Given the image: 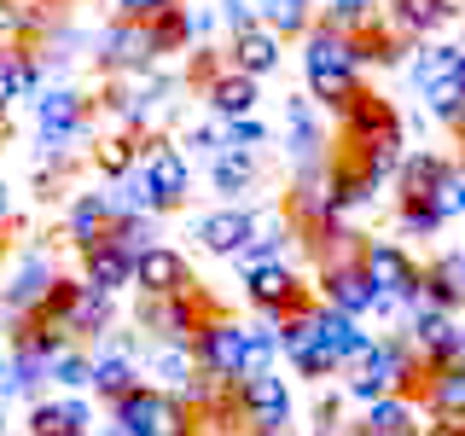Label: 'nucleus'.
Instances as JSON below:
<instances>
[{"label":"nucleus","mask_w":465,"mask_h":436,"mask_svg":"<svg viewBox=\"0 0 465 436\" xmlns=\"http://www.w3.org/2000/svg\"><path fill=\"white\" fill-rule=\"evenodd\" d=\"M338 145H349V152L367 164L378 181H390V174L401 169V116L396 105H390L384 94H372V87H361L355 99H349V111L338 116Z\"/></svg>","instance_id":"obj_1"},{"label":"nucleus","mask_w":465,"mask_h":436,"mask_svg":"<svg viewBox=\"0 0 465 436\" xmlns=\"http://www.w3.org/2000/svg\"><path fill=\"white\" fill-rule=\"evenodd\" d=\"M302 76H309V99L326 105L331 116L349 111V99L361 94V58H355V41L338 35L326 24H309L302 35Z\"/></svg>","instance_id":"obj_2"},{"label":"nucleus","mask_w":465,"mask_h":436,"mask_svg":"<svg viewBox=\"0 0 465 436\" xmlns=\"http://www.w3.org/2000/svg\"><path fill=\"white\" fill-rule=\"evenodd\" d=\"M419 384H425V361L413 355V343L407 338H372L367 361H361L355 372H349V396L361 401H384V396H419Z\"/></svg>","instance_id":"obj_3"},{"label":"nucleus","mask_w":465,"mask_h":436,"mask_svg":"<svg viewBox=\"0 0 465 436\" xmlns=\"http://www.w3.org/2000/svg\"><path fill=\"white\" fill-rule=\"evenodd\" d=\"M413 82H419L425 111L436 123L460 128V116H465V41H430V47H419Z\"/></svg>","instance_id":"obj_4"},{"label":"nucleus","mask_w":465,"mask_h":436,"mask_svg":"<svg viewBox=\"0 0 465 436\" xmlns=\"http://www.w3.org/2000/svg\"><path fill=\"white\" fill-rule=\"evenodd\" d=\"M361 244H367V239H349L343 251H331L326 262H314L320 302H326V309H338V314H349V320L378 314V285L367 280V268H361Z\"/></svg>","instance_id":"obj_5"},{"label":"nucleus","mask_w":465,"mask_h":436,"mask_svg":"<svg viewBox=\"0 0 465 436\" xmlns=\"http://www.w3.org/2000/svg\"><path fill=\"white\" fill-rule=\"evenodd\" d=\"M111 419L134 436H198V413L174 390H157V384H140L134 396H123L111 407Z\"/></svg>","instance_id":"obj_6"},{"label":"nucleus","mask_w":465,"mask_h":436,"mask_svg":"<svg viewBox=\"0 0 465 436\" xmlns=\"http://www.w3.org/2000/svg\"><path fill=\"white\" fill-rule=\"evenodd\" d=\"M361 268H367V280L378 285V314H390L396 302H407V309L419 302V280H425V268H419L396 239H367V244H361Z\"/></svg>","instance_id":"obj_7"},{"label":"nucleus","mask_w":465,"mask_h":436,"mask_svg":"<svg viewBox=\"0 0 465 436\" xmlns=\"http://www.w3.org/2000/svg\"><path fill=\"white\" fill-rule=\"evenodd\" d=\"M64 280L58 273V262L47 256V251H29L12 262V273H6V285H0V309H6V320L12 326H24V320H35L41 309H47V297H53V285Z\"/></svg>","instance_id":"obj_8"},{"label":"nucleus","mask_w":465,"mask_h":436,"mask_svg":"<svg viewBox=\"0 0 465 436\" xmlns=\"http://www.w3.org/2000/svg\"><path fill=\"white\" fill-rule=\"evenodd\" d=\"M232 401H239L244 436H285V425H291V384L280 372L232 378Z\"/></svg>","instance_id":"obj_9"},{"label":"nucleus","mask_w":465,"mask_h":436,"mask_svg":"<svg viewBox=\"0 0 465 436\" xmlns=\"http://www.w3.org/2000/svg\"><path fill=\"white\" fill-rule=\"evenodd\" d=\"M244 349H251V326H244V320H232L222 302H215L210 320L198 326V343H193L198 367L215 372V378H244Z\"/></svg>","instance_id":"obj_10"},{"label":"nucleus","mask_w":465,"mask_h":436,"mask_svg":"<svg viewBox=\"0 0 465 436\" xmlns=\"http://www.w3.org/2000/svg\"><path fill=\"white\" fill-rule=\"evenodd\" d=\"M244 302L262 314V320H285L297 309H309V285L291 273V262H256V268H244Z\"/></svg>","instance_id":"obj_11"},{"label":"nucleus","mask_w":465,"mask_h":436,"mask_svg":"<svg viewBox=\"0 0 465 436\" xmlns=\"http://www.w3.org/2000/svg\"><path fill=\"white\" fill-rule=\"evenodd\" d=\"M140 174H145V186H152V210L157 215L174 210V203L193 193V169H186L181 145H169L163 134H140Z\"/></svg>","instance_id":"obj_12"},{"label":"nucleus","mask_w":465,"mask_h":436,"mask_svg":"<svg viewBox=\"0 0 465 436\" xmlns=\"http://www.w3.org/2000/svg\"><path fill=\"white\" fill-rule=\"evenodd\" d=\"M35 123H41V152H47V164H70L64 145L87 134V99L76 87H47V94L35 99Z\"/></svg>","instance_id":"obj_13"},{"label":"nucleus","mask_w":465,"mask_h":436,"mask_svg":"<svg viewBox=\"0 0 465 436\" xmlns=\"http://www.w3.org/2000/svg\"><path fill=\"white\" fill-rule=\"evenodd\" d=\"M134 285L140 297H193V262H186L174 244H157V251H145L134 262Z\"/></svg>","instance_id":"obj_14"},{"label":"nucleus","mask_w":465,"mask_h":436,"mask_svg":"<svg viewBox=\"0 0 465 436\" xmlns=\"http://www.w3.org/2000/svg\"><path fill=\"white\" fill-rule=\"evenodd\" d=\"M314 326H320V349H326V361L338 372H355L361 361H367V349L372 338L361 332V320H349L338 309H326V302H314Z\"/></svg>","instance_id":"obj_15"},{"label":"nucleus","mask_w":465,"mask_h":436,"mask_svg":"<svg viewBox=\"0 0 465 436\" xmlns=\"http://www.w3.org/2000/svg\"><path fill=\"white\" fill-rule=\"evenodd\" d=\"M413 407H425L430 425H460V419H465V361L425 367V384H419Z\"/></svg>","instance_id":"obj_16"},{"label":"nucleus","mask_w":465,"mask_h":436,"mask_svg":"<svg viewBox=\"0 0 465 436\" xmlns=\"http://www.w3.org/2000/svg\"><path fill=\"white\" fill-rule=\"evenodd\" d=\"M256 239V210H239V203H227V210H210L198 215V244L215 256H244Z\"/></svg>","instance_id":"obj_17"},{"label":"nucleus","mask_w":465,"mask_h":436,"mask_svg":"<svg viewBox=\"0 0 465 436\" xmlns=\"http://www.w3.org/2000/svg\"><path fill=\"white\" fill-rule=\"evenodd\" d=\"M285 134H291V164H297L302 174H314V169H326V134H320V123H314V99H285Z\"/></svg>","instance_id":"obj_18"},{"label":"nucleus","mask_w":465,"mask_h":436,"mask_svg":"<svg viewBox=\"0 0 465 436\" xmlns=\"http://www.w3.org/2000/svg\"><path fill=\"white\" fill-rule=\"evenodd\" d=\"M99 64H105V70H152V64H157V53H152V29L116 18L105 35H99Z\"/></svg>","instance_id":"obj_19"},{"label":"nucleus","mask_w":465,"mask_h":436,"mask_svg":"<svg viewBox=\"0 0 465 436\" xmlns=\"http://www.w3.org/2000/svg\"><path fill=\"white\" fill-rule=\"evenodd\" d=\"M29 436H94V407L76 396H41L29 407Z\"/></svg>","instance_id":"obj_20"},{"label":"nucleus","mask_w":465,"mask_h":436,"mask_svg":"<svg viewBox=\"0 0 465 436\" xmlns=\"http://www.w3.org/2000/svg\"><path fill=\"white\" fill-rule=\"evenodd\" d=\"M454 0H384V18H390V29H396L401 41H425V35H436L448 18H454Z\"/></svg>","instance_id":"obj_21"},{"label":"nucleus","mask_w":465,"mask_h":436,"mask_svg":"<svg viewBox=\"0 0 465 436\" xmlns=\"http://www.w3.org/2000/svg\"><path fill=\"white\" fill-rule=\"evenodd\" d=\"M82 285L99 291V297H116V291L134 285V256H123L116 244H94V251H82Z\"/></svg>","instance_id":"obj_22"},{"label":"nucleus","mask_w":465,"mask_h":436,"mask_svg":"<svg viewBox=\"0 0 465 436\" xmlns=\"http://www.w3.org/2000/svg\"><path fill=\"white\" fill-rule=\"evenodd\" d=\"M41 87V58L24 47V41H12V47H0V111H12L18 99H29Z\"/></svg>","instance_id":"obj_23"},{"label":"nucleus","mask_w":465,"mask_h":436,"mask_svg":"<svg viewBox=\"0 0 465 436\" xmlns=\"http://www.w3.org/2000/svg\"><path fill=\"white\" fill-rule=\"evenodd\" d=\"M227 64L262 82L268 70H280V35H273V29H262V24H256V29H244V35H232Z\"/></svg>","instance_id":"obj_24"},{"label":"nucleus","mask_w":465,"mask_h":436,"mask_svg":"<svg viewBox=\"0 0 465 436\" xmlns=\"http://www.w3.org/2000/svg\"><path fill=\"white\" fill-rule=\"evenodd\" d=\"M413 309H436V314H460L465 309V285H460V273H454L448 256L425 262V280H419V302H413Z\"/></svg>","instance_id":"obj_25"},{"label":"nucleus","mask_w":465,"mask_h":436,"mask_svg":"<svg viewBox=\"0 0 465 436\" xmlns=\"http://www.w3.org/2000/svg\"><path fill=\"white\" fill-rule=\"evenodd\" d=\"M203 99L215 105V116H227V123H239V116H256V76H244V70H222L210 87H203Z\"/></svg>","instance_id":"obj_26"},{"label":"nucleus","mask_w":465,"mask_h":436,"mask_svg":"<svg viewBox=\"0 0 465 436\" xmlns=\"http://www.w3.org/2000/svg\"><path fill=\"white\" fill-rule=\"evenodd\" d=\"M140 384H152V378H140V367L128 361V349H105V355H94V390L111 407L123 401V396H134Z\"/></svg>","instance_id":"obj_27"},{"label":"nucleus","mask_w":465,"mask_h":436,"mask_svg":"<svg viewBox=\"0 0 465 436\" xmlns=\"http://www.w3.org/2000/svg\"><path fill=\"white\" fill-rule=\"evenodd\" d=\"M361 436H425V425H419V407L407 396H384L367 407V419L355 425Z\"/></svg>","instance_id":"obj_28"},{"label":"nucleus","mask_w":465,"mask_h":436,"mask_svg":"<svg viewBox=\"0 0 465 436\" xmlns=\"http://www.w3.org/2000/svg\"><path fill=\"white\" fill-rule=\"evenodd\" d=\"M442 169H448V157H436V152H407L401 169H396V198H401V203H430V186L442 181Z\"/></svg>","instance_id":"obj_29"},{"label":"nucleus","mask_w":465,"mask_h":436,"mask_svg":"<svg viewBox=\"0 0 465 436\" xmlns=\"http://www.w3.org/2000/svg\"><path fill=\"white\" fill-rule=\"evenodd\" d=\"M111 320H116L111 297H99V291H87V285H82V297H76V309H70L64 332H70V343H87V338H105Z\"/></svg>","instance_id":"obj_30"},{"label":"nucleus","mask_w":465,"mask_h":436,"mask_svg":"<svg viewBox=\"0 0 465 436\" xmlns=\"http://www.w3.org/2000/svg\"><path fill=\"white\" fill-rule=\"evenodd\" d=\"M94 169L105 174V181H128V174L140 169V140L134 134H111L94 145Z\"/></svg>","instance_id":"obj_31"},{"label":"nucleus","mask_w":465,"mask_h":436,"mask_svg":"<svg viewBox=\"0 0 465 436\" xmlns=\"http://www.w3.org/2000/svg\"><path fill=\"white\" fill-rule=\"evenodd\" d=\"M355 58L361 64H401V35L390 29V18H378V24H367L355 35Z\"/></svg>","instance_id":"obj_32"},{"label":"nucleus","mask_w":465,"mask_h":436,"mask_svg":"<svg viewBox=\"0 0 465 436\" xmlns=\"http://www.w3.org/2000/svg\"><path fill=\"white\" fill-rule=\"evenodd\" d=\"M145 29H152V53H157V58H169V53H186V41L198 35V29H193V12H186V6L163 12V18H152Z\"/></svg>","instance_id":"obj_33"},{"label":"nucleus","mask_w":465,"mask_h":436,"mask_svg":"<svg viewBox=\"0 0 465 436\" xmlns=\"http://www.w3.org/2000/svg\"><path fill=\"white\" fill-rule=\"evenodd\" d=\"M309 6L314 0H256L262 29H273V35H309Z\"/></svg>","instance_id":"obj_34"},{"label":"nucleus","mask_w":465,"mask_h":436,"mask_svg":"<svg viewBox=\"0 0 465 436\" xmlns=\"http://www.w3.org/2000/svg\"><path fill=\"white\" fill-rule=\"evenodd\" d=\"M378 18H384V12H378L372 0H331V6L320 12V24H326V29H338V35H349V41H355L367 24H378Z\"/></svg>","instance_id":"obj_35"},{"label":"nucleus","mask_w":465,"mask_h":436,"mask_svg":"<svg viewBox=\"0 0 465 436\" xmlns=\"http://www.w3.org/2000/svg\"><path fill=\"white\" fill-rule=\"evenodd\" d=\"M152 372L169 378L174 396H181V390L193 384V372H198V355H193V349H181V343H157V349H152Z\"/></svg>","instance_id":"obj_36"},{"label":"nucleus","mask_w":465,"mask_h":436,"mask_svg":"<svg viewBox=\"0 0 465 436\" xmlns=\"http://www.w3.org/2000/svg\"><path fill=\"white\" fill-rule=\"evenodd\" d=\"M430 210H436V222H454V215H465V169L460 164H448L442 181L430 186Z\"/></svg>","instance_id":"obj_37"},{"label":"nucleus","mask_w":465,"mask_h":436,"mask_svg":"<svg viewBox=\"0 0 465 436\" xmlns=\"http://www.w3.org/2000/svg\"><path fill=\"white\" fill-rule=\"evenodd\" d=\"M53 384L58 390H82V384H94V355H87V349L82 343H70L64 349V355H53Z\"/></svg>","instance_id":"obj_38"},{"label":"nucleus","mask_w":465,"mask_h":436,"mask_svg":"<svg viewBox=\"0 0 465 436\" xmlns=\"http://www.w3.org/2000/svg\"><path fill=\"white\" fill-rule=\"evenodd\" d=\"M215 186L222 193H251V181H256V164H251V152H215Z\"/></svg>","instance_id":"obj_39"},{"label":"nucleus","mask_w":465,"mask_h":436,"mask_svg":"<svg viewBox=\"0 0 465 436\" xmlns=\"http://www.w3.org/2000/svg\"><path fill=\"white\" fill-rule=\"evenodd\" d=\"M227 134V152H256V145H268V128H262V116H239V123L222 128Z\"/></svg>","instance_id":"obj_40"},{"label":"nucleus","mask_w":465,"mask_h":436,"mask_svg":"<svg viewBox=\"0 0 465 436\" xmlns=\"http://www.w3.org/2000/svg\"><path fill=\"white\" fill-rule=\"evenodd\" d=\"M396 222H401V233H407V239H430V233L442 227V222H436V210H430V203H396Z\"/></svg>","instance_id":"obj_41"},{"label":"nucleus","mask_w":465,"mask_h":436,"mask_svg":"<svg viewBox=\"0 0 465 436\" xmlns=\"http://www.w3.org/2000/svg\"><path fill=\"white\" fill-rule=\"evenodd\" d=\"M181 0H116V18H128V24H152V18H163V12H174Z\"/></svg>","instance_id":"obj_42"},{"label":"nucleus","mask_w":465,"mask_h":436,"mask_svg":"<svg viewBox=\"0 0 465 436\" xmlns=\"http://www.w3.org/2000/svg\"><path fill=\"white\" fill-rule=\"evenodd\" d=\"M222 18L232 24V35H244V29L262 24V12H256V0H222Z\"/></svg>","instance_id":"obj_43"},{"label":"nucleus","mask_w":465,"mask_h":436,"mask_svg":"<svg viewBox=\"0 0 465 436\" xmlns=\"http://www.w3.org/2000/svg\"><path fill=\"white\" fill-rule=\"evenodd\" d=\"M6 215H12V193H6V181H0V227H6Z\"/></svg>","instance_id":"obj_44"},{"label":"nucleus","mask_w":465,"mask_h":436,"mask_svg":"<svg viewBox=\"0 0 465 436\" xmlns=\"http://www.w3.org/2000/svg\"><path fill=\"white\" fill-rule=\"evenodd\" d=\"M448 262H454V273H460V285H465V251H454Z\"/></svg>","instance_id":"obj_45"},{"label":"nucleus","mask_w":465,"mask_h":436,"mask_svg":"<svg viewBox=\"0 0 465 436\" xmlns=\"http://www.w3.org/2000/svg\"><path fill=\"white\" fill-rule=\"evenodd\" d=\"M454 134H460V145H465V116H460V128H454Z\"/></svg>","instance_id":"obj_46"},{"label":"nucleus","mask_w":465,"mask_h":436,"mask_svg":"<svg viewBox=\"0 0 465 436\" xmlns=\"http://www.w3.org/2000/svg\"><path fill=\"white\" fill-rule=\"evenodd\" d=\"M0 436H6V407H0Z\"/></svg>","instance_id":"obj_47"},{"label":"nucleus","mask_w":465,"mask_h":436,"mask_svg":"<svg viewBox=\"0 0 465 436\" xmlns=\"http://www.w3.org/2000/svg\"><path fill=\"white\" fill-rule=\"evenodd\" d=\"M0 256H6V227H0Z\"/></svg>","instance_id":"obj_48"},{"label":"nucleus","mask_w":465,"mask_h":436,"mask_svg":"<svg viewBox=\"0 0 465 436\" xmlns=\"http://www.w3.org/2000/svg\"><path fill=\"white\" fill-rule=\"evenodd\" d=\"M29 6H53V0H29Z\"/></svg>","instance_id":"obj_49"},{"label":"nucleus","mask_w":465,"mask_h":436,"mask_svg":"<svg viewBox=\"0 0 465 436\" xmlns=\"http://www.w3.org/2000/svg\"><path fill=\"white\" fill-rule=\"evenodd\" d=\"M0 338H6V326H0Z\"/></svg>","instance_id":"obj_50"}]
</instances>
